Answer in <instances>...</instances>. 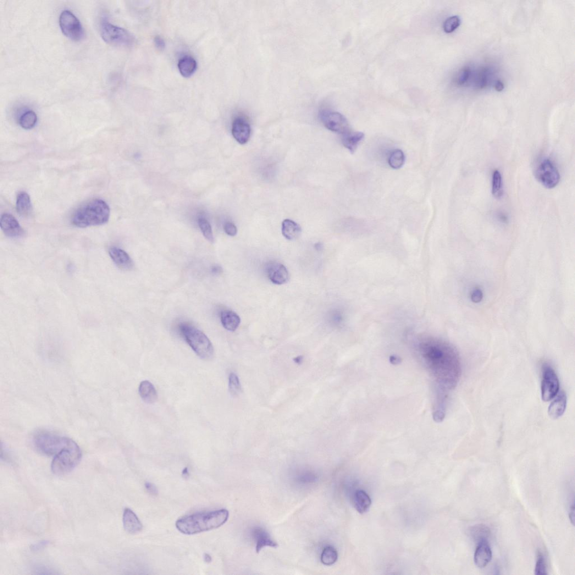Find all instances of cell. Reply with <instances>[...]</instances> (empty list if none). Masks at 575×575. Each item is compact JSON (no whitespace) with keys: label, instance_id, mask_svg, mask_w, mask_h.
Wrapping results in <instances>:
<instances>
[{"label":"cell","instance_id":"obj_29","mask_svg":"<svg viewBox=\"0 0 575 575\" xmlns=\"http://www.w3.org/2000/svg\"><path fill=\"white\" fill-rule=\"evenodd\" d=\"M473 69L469 66H464L457 72L455 78L457 86L462 87L467 85L472 79Z\"/></svg>","mask_w":575,"mask_h":575},{"label":"cell","instance_id":"obj_50","mask_svg":"<svg viewBox=\"0 0 575 575\" xmlns=\"http://www.w3.org/2000/svg\"><path fill=\"white\" fill-rule=\"evenodd\" d=\"M302 357L301 356H300V357H296V358L295 359V362H296L297 363H298V362H301L302 361Z\"/></svg>","mask_w":575,"mask_h":575},{"label":"cell","instance_id":"obj_28","mask_svg":"<svg viewBox=\"0 0 575 575\" xmlns=\"http://www.w3.org/2000/svg\"><path fill=\"white\" fill-rule=\"evenodd\" d=\"M469 535L478 543L488 541L491 535L490 529L484 524L474 525L469 529Z\"/></svg>","mask_w":575,"mask_h":575},{"label":"cell","instance_id":"obj_26","mask_svg":"<svg viewBox=\"0 0 575 575\" xmlns=\"http://www.w3.org/2000/svg\"><path fill=\"white\" fill-rule=\"evenodd\" d=\"M281 231L286 239L292 241L300 237L302 229L300 225L294 221L285 219L282 223Z\"/></svg>","mask_w":575,"mask_h":575},{"label":"cell","instance_id":"obj_9","mask_svg":"<svg viewBox=\"0 0 575 575\" xmlns=\"http://www.w3.org/2000/svg\"><path fill=\"white\" fill-rule=\"evenodd\" d=\"M59 25L63 34L74 41H80L84 38L85 32L81 21L69 10H64L59 17Z\"/></svg>","mask_w":575,"mask_h":575},{"label":"cell","instance_id":"obj_49","mask_svg":"<svg viewBox=\"0 0 575 575\" xmlns=\"http://www.w3.org/2000/svg\"><path fill=\"white\" fill-rule=\"evenodd\" d=\"M182 474H183L184 476H185V477H186V476L189 477V472H188V468H185L184 471H183V473H182Z\"/></svg>","mask_w":575,"mask_h":575},{"label":"cell","instance_id":"obj_16","mask_svg":"<svg viewBox=\"0 0 575 575\" xmlns=\"http://www.w3.org/2000/svg\"><path fill=\"white\" fill-rule=\"evenodd\" d=\"M252 534L256 542V551L258 554L264 547L270 546L277 548L278 544L273 540L266 530L257 527L252 529Z\"/></svg>","mask_w":575,"mask_h":575},{"label":"cell","instance_id":"obj_18","mask_svg":"<svg viewBox=\"0 0 575 575\" xmlns=\"http://www.w3.org/2000/svg\"><path fill=\"white\" fill-rule=\"evenodd\" d=\"M123 526L126 532L130 534H136L141 532L142 524L135 512L129 508H125L123 517Z\"/></svg>","mask_w":575,"mask_h":575},{"label":"cell","instance_id":"obj_36","mask_svg":"<svg viewBox=\"0 0 575 575\" xmlns=\"http://www.w3.org/2000/svg\"><path fill=\"white\" fill-rule=\"evenodd\" d=\"M461 23V19L458 16H452L447 18L443 24L444 31L447 33H451L456 31Z\"/></svg>","mask_w":575,"mask_h":575},{"label":"cell","instance_id":"obj_1","mask_svg":"<svg viewBox=\"0 0 575 575\" xmlns=\"http://www.w3.org/2000/svg\"><path fill=\"white\" fill-rule=\"evenodd\" d=\"M413 344L420 362L435 384L434 410L445 411L448 393L456 388L461 378L460 355L449 342L433 336L420 335Z\"/></svg>","mask_w":575,"mask_h":575},{"label":"cell","instance_id":"obj_46","mask_svg":"<svg viewBox=\"0 0 575 575\" xmlns=\"http://www.w3.org/2000/svg\"><path fill=\"white\" fill-rule=\"evenodd\" d=\"M499 218L502 222L506 223L507 222L508 218L506 215L503 213L499 214Z\"/></svg>","mask_w":575,"mask_h":575},{"label":"cell","instance_id":"obj_8","mask_svg":"<svg viewBox=\"0 0 575 575\" xmlns=\"http://www.w3.org/2000/svg\"><path fill=\"white\" fill-rule=\"evenodd\" d=\"M535 176L539 183L548 189L556 187L560 181V174L556 165L547 158L541 159L535 169Z\"/></svg>","mask_w":575,"mask_h":575},{"label":"cell","instance_id":"obj_31","mask_svg":"<svg viewBox=\"0 0 575 575\" xmlns=\"http://www.w3.org/2000/svg\"><path fill=\"white\" fill-rule=\"evenodd\" d=\"M338 552L332 546L325 547L321 555V561L325 566H331L338 560Z\"/></svg>","mask_w":575,"mask_h":575},{"label":"cell","instance_id":"obj_11","mask_svg":"<svg viewBox=\"0 0 575 575\" xmlns=\"http://www.w3.org/2000/svg\"><path fill=\"white\" fill-rule=\"evenodd\" d=\"M320 118L326 128L331 132L343 135L351 131L347 119L338 112L324 110L320 113Z\"/></svg>","mask_w":575,"mask_h":575},{"label":"cell","instance_id":"obj_21","mask_svg":"<svg viewBox=\"0 0 575 575\" xmlns=\"http://www.w3.org/2000/svg\"><path fill=\"white\" fill-rule=\"evenodd\" d=\"M138 392L142 400L147 404H153L158 399L157 391L154 385L147 380L141 383Z\"/></svg>","mask_w":575,"mask_h":575},{"label":"cell","instance_id":"obj_27","mask_svg":"<svg viewBox=\"0 0 575 575\" xmlns=\"http://www.w3.org/2000/svg\"><path fill=\"white\" fill-rule=\"evenodd\" d=\"M16 208L21 217H29L32 212V203L28 193L24 192L19 193L16 199Z\"/></svg>","mask_w":575,"mask_h":575},{"label":"cell","instance_id":"obj_3","mask_svg":"<svg viewBox=\"0 0 575 575\" xmlns=\"http://www.w3.org/2000/svg\"><path fill=\"white\" fill-rule=\"evenodd\" d=\"M110 209L106 202L95 199L86 203L76 210L71 223L76 227L102 225L109 222Z\"/></svg>","mask_w":575,"mask_h":575},{"label":"cell","instance_id":"obj_30","mask_svg":"<svg viewBox=\"0 0 575 575\" xmlns=\"http://www.w3.org/2000/svg\"><path fill=\"white\" fill-rule=\"evenodd\" d=\"M37 122V115L32 110H29L22 114L19 119V123L21 128L27 130L34 128Z\"/></svg>","mask_w":575,"mask_h":575},{"label":"cell","instance_id":"obj_13","mask_svg":"<svg viewBox=\"0 0 575 575\" xmlns=\"http://www.w3.org/2000/svg\"><path fill=\"white\" fill-rule=\"evenodd\" d=\"M231 133L238 142L241 145H245L250 140L251 137L250 125L245 119L238 117L232 124Z\"/></svg>","mask_w":575,"mask_h":575},{"label":"cell","instance_id":"obj_19","mask_svg":"<svg viewBox=\"0 0 575 575\" xmlns=\"http://www.w3.org/2000/svg\"><path fill=\"white\" fill-rule=\"evenodd\" d=\"M555 398L548 408V414L552 419H557L561 417L565 412L567 396L565 392L561 391Z\"/></svg>","mask_w":575,"mask_h":575},{"label":"cell","instance_id":"obj_6","mask_svg":"<svg viewBox=\"0 0 575 575\" xmlns=\"http://www.w3.org/2000/svg\"><path fill=\"white\" fill-rule=\"evenodd\" d=\"M81 458L80 448L75 443L54 456L51 463V471L58 476L68 474L78 465Z\"/></svg>","mask_w":575,"mask_h":575},{"label":"cell","instance_id":"obj_23","mask_svg":"<svg viewBox=\"0 0 575 575\" xmlns=\"http://www.w3.org/2000/svg\"><path fill=\"white\" fill-rule=\"evenodd\" d=\"M353 503L354 507L359 513H364L369 509L372 500L367 492L358 490L354 493Z\"/></svg>","mask_w":575,"mask_h":575},{"label":"cell","instance_id":"obj_37","mask_svg":"<svg viewBox=\"0 0 575 575\" xmlns=\"http://www.w3.org/2000/svg\"><path fill=\"white\" fill-rule=\"evenodd\" d=\"M535 573L536 575H545L548 574L546 569V564L544 557L540 552H538L537 561H536L535 569Z\"/></svg>","mask_w":575,"mask_h":575},{"label":"cell","instance_id":"obj_12","mask_svg":"<svg viewBox=\"0 0 575 575\" xmlns=\"http://www.w3.org/2000/svg\"><path fill=\"white\" fill-rule=\"evenodd\" d=\"M0 225L4 234L12 239H19L25 234V231L13 215L4 214L2 216Z\"/></svg>","mask_w":575,"mask_h":575},{"label":"cell","instance_id":"obj_43","mask_svg":"<svg viewBox=\"0 0 575 575\" xmlns=\"http://www.w3.org/2000/svg\"><path fill=\"white\" fill-rule=\"evenodd\" d=\"M494 88L496 91L500 92L504 89L505 86L503 83L500 81L498 80L495 82Z\"/></svg>","mask_w":575,"mask_h":575},{"label":"cell","instance_id":"obj_14","mask_svg":"<svg viewBox=\"0 0 575 575\" xmlns=\"http://www.w3.org/2000/svg\"><path fill=\"white\" fill-rule=\"evenodd\" d=\"M267 272L269 279L275 284H283L289 280V271L281 263H270L267 266Z\"/></svg>","mask_w":575,"mask_h":575},{"label":"cell","instance_id":"obj_7","mask_svg":"<svg viewBox=\"0 0 575 575\" xmlns=\"http://www.w3.org/2000/svg\"><path fill=\"white\" fill-rule=\"evenodd\" d=\"M99 32L103 40L110 45L130 47L136 41L135 37L129 31L114 25L103 18L99 25Z\"/></svg>","mask_w":575,"mask_h":575},{"label":"cell","instance_id":"obj_39","mask_svg":"<svg viewBox=\"0 0 575 575\" xmlns=\"http://www.w3.org/2000/svg\"><path fill=\"white\" fill-rule=\"evenodd\" d=\"M225 232L228 235L233 237L237 234V228L236 226L232 223H226L224 226Z\"/></svg>","mask_w":575,"mask_h":575},{"label":"cell","instance_id":"obj_48","mask_svg":"<svg viewBox=\"0 0 575 575\" xmlns=\"http://www.w3.org/2000/svg\"><path fill=\"white\" fill-rule=\"evenodd\" d=\"M323 248V245L321 243H317L316 245H315V248H316L317 250H318V251H320L321 250H322Z\"/></svg>","mask_w":575,"mask_h":575},{"label":"cell","instance_id":"obj_44","mask_svg":"<svg viewBox=\"0 0 575 575\" xmlns=\"http://www.w3.org/2000/svg\"><path fill=\"white\" fill-rule=\"evenodd\" d=\"M212 272L216 275L220 274L223 272V268L219 265H215L212 268Z\"/></svg>","mask_w":575,"mask_h":575},{"label":"cell","instance_id":"obj_45","mask_svg":"<svg viewBox=\"0 0 575 575\" xmlns=\"http://www.w3.org/2000/svg\"><path fill=\"white\" fill-rule=\"evenodd\" d=\"M569 519H570V521L572 522V525H574V501L573 502V504H572V506H571V507H570V511H569Z\"/></svg>","mask_w":575,"mask_h":575},{"label":"cell","instance_id":"obj_4","mask_svg":"<svg viewBox=\"0 0 575 575\" xmlns=\"http://www.w3.org/2000/svg\"><path fill=\"white\" fill-rule=\"evenodd\" d=\"M179 329L187 344L199 357L204 360H209L213 357L214 351L212 342L201 330L187 323H180Z\"/></svg>","mask_w":575,"mask_h":575},{"label":"cell","instance_id":"obj_20","mask_svg":"<svg viewBox=\"0 0 575 575\" xmlns=\"http://www.w3.org/2000/svg\"><path fill=\"white\" fill-rule=\"evenodd\" d=\"M494 71L490 66H484L480 68L474 76V86L479 90L487 87L493 76Z\"/></svg>","mask_w":575,"mask_h":575},{"label":"cell","instance_id":"obj_15","mask_svg":"<svg viewBox=\"0 0 575 575\" xmlns=\"http://www.w3.org/2000/svg\"><path fill=\"white\" fill-rule=\"evenodd\" d=\"M109 253L113 262L119 269L130 270L134 268V262L128 254L122 249L113 247L110 248Z\"/></svg>","mask_w":575,"mask_h":575},{"label":"cell","instance_id":"obj_47","mask_svg":"<svg viewBox=\"0 0 575 575\" xmlns=\"http://www.w3.org/2000/svg\"><path fill=\"white\" fill-rule=\"evenodd\" d=\"M204 561H205V562H206L207 563L211 562L212 561V556H210V555L207 554H204Z\"/></svg>","mask_w":575,"mask_h":575},{"label":"cell","instance_id":"obj_17","mask_svg":"<svg viewBox=\"0 0 575 575\" xmlns=\"http://www.w3.org/2000/svg\"><path fill=\"white\" fill-rule=\"evenodd\" d=\"M492 559V552L488 541L478 543L474 555V562L480 568L487 566Z\"/></svg>","mask_w":575,"mask_h":575},{"label":"cell","instance_id":"obj_42","mask_svg":"<svg viewBox=\"0 0 575 575\" xmlns=\"http://www.w3.org/2000/svg\"><path fill=\"white\" fill-rule=\"evenodd\" d=\"M482 297H483V294H482V292H481L480 290H475V291H474L473 294H472V299L473 300V301H474V302H479L481 300H482Z\"/></svg>","mask_w":575,"mask_h":575},{"label":"cell","instance_id":"obj_35","mask_svg":"<svg viewBox=\"0 0 575 575\" xmlns=\"http://www.w3.org/2000/svg\"><path fill=\"white\" fill-rule=\"evenodd\" d=\"M229 390L233 396L239 395L241 390L239 378L234 373H230L229 376Z\"/></svg>","mask_w":575,"mask_h":575},{"label":"cell","instance_id":"obj_2","mask_svg":"<svg viewBox=\"0 0 575 575\" xmlns=\"http://www.w3.org/2000/svg\"><path fill=\"white\" fill-rule=\"evenodd\" d=\"M229 516V511L225 509L197 513L179 519L176 527L184 534H196L222 527Z\"/></svg>","mask_w":575,"mask_h":575},{"label":"cell","instance_id":"obj_32","mask_svg":"<svg viewBox=\"0 0 575 575\" xmlns=\"http://www.w3.org/2000/svg\"><path fill=\"white\" fill-rule=\"evenodd\" d=\"M492 194L498 199L503 195L502 178L499 170H495L492 175Z\"/></svg>","mask_w":575,"mask_h":575},{"label":"cell","instance_id":"obj_33","mask_svg":"<svg viewBox=\"0 0 575 575\" xmlns=\"http://www.w3.org/2000/svg\"><path fill=\"white\" fill-rule=\"evenodd\" d=\"M405 162L404 153L400 149H397L393 152L389 158L390 167L394 169H399L403 167Z\"/></svg>","mask_w":575,"mask_h":575},{"label":"cell","instance_id":"obj_24","mask_svg":"<svg viewBox=\"0 0 575 575\" xmlns=\"http://www.w3.org/2000/svg\"><path fill=\"white\" fill-rule=\"evenodd\" d=\"M220 320L223 327L230 331L236 330L241 323V319L239 315L230 310L222 311L220 315Z\"/></svg>","mask_w":575,"mask_h":575},{"label":"cell","instance_id":"obj_10","mask_svg":"<svg viewBox=\"0 0 575 575\" xmlns=\"http://www.w3.org/2000/svg\"><path fill=\"white\" fill-rule=\"evenodd\" d=\"M560 389V381L554 369L548 364L544 363L542 366V380H541V399L544 402H548L558 394Z\"/></svg>","mask_w":575,"mask_h":575},{"label":"cell","instance_id":"obj_40","mask_svg":"<svg viewBox=\"0 0 575 575\" xmlns=\"http://www.w3.org/2000/svg\"><path fill=\"white\" fill-rule=\"evenodd\" d=\"M154 45L159 49V50H163L165 47V42L163 38L160 36H156L154 38L153 40Z\"/></svg>","mask_w":575,"mask_h":575},{"label":"cell","instance_id":"obj_41","mask_svg":"<svg viewBox=\"0 0 575 575\" xmlns=\"http://www.w3.org/2000/svg\"><path fill=\"white\" fill-rule=\"evenodd\" d=\"M145 488L149 494L152 495H157L158 494V490L156 486L150 483H146L145 484Z\"/></svg>","mask_w":575,"mask_h":575},{"label":"cell","instance_id":"obj_34","mask_svg":"<svg viewBox=\"0 0 575 575\" xmlns=\"http://www.w3.org/2000/svg\"><path fill=\"white\" fill-rule=\"evenodd\" d=\"M199 226L206 239L213 243L214 241L213 232L211 225L205 218H200L198 221Z\"/></svg>","mask_w":575,"mask_h":575},{"label":"cell","instance_id":"obj_5","mask_svg":"<svg viewBox=\"0 0 575 575\" xmlns=\"http://www.w3.org/2000/svg\"><path fill=\"white\" fill-rule=\"evenodd\" d=\"M33 442L38 451L47 456H56L66 448L75 443L70 438L46 431L36 434Z\"/></svg>","mask_w":575,"mask_h":575},{"label":"cell","instance_id":"obj_25","mask_svg":"<svg viewBox=\"0 0 575 575\" xmlns=\"http://www.w3.org/2000/svg\"><path fill=\"white\" fill-rule=\"evenodd\" d=\"M178 67L180 74L185 78H189L195 74L197 64L196 60L190 56H185L178 62Z\"/></svg>","mask_w":575,"mask_h":575},{"label":"cell","instance_id":"obj_38","mask_svg":"<svg viewBox=\"0 0 575 575\" xmlns=\"http://www.w3.org/2000/svg\"><path fill=\"white\" fill-rule=\"evenodd\" d=\"M49 544V541L42 540L41 541H39V542H37L31 545L30 546V549L31 551L34 552L40 551L43 549H45Z\"/></svg>","mask_w":575,"mask_h":575},{"label":"cell","instance_id":"obj_22","mask_svg":"<svg viewBox=\"0 0 575 575\" xmlns=\"http://www.w3.org/2000/svg\"><path fill=\"white\" fill-rule=\"evenodd\" d=\"M364 137V135L362 132L350 131L342 135V142L343 145L347 150L353 153L357 150L359 144L362 142Z\"/></svg>","mask_w":575,"mask_h":575}]
</instances>
